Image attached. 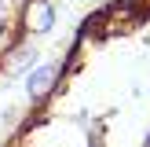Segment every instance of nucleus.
Returning <instances> with one entry per match:
<instances>
[{
	"instance_id": "1",
	"label": "nucleus",
	"mask_w": 150,
	"mask_h": 147,
	"mask_svg": "<svg viewBox=\"0 0 150 147\" xmlns=\"http://www.w3.org/2000/svg\"><path fill=\"white\" fill-rule=\"evenodd\" d=\"M59 81H62V63H51V59H40V63H37L33 70L26 74V99L33 103V107L48 103L51 96H55Z\"/></svg>"
},
{
	"instance_id": "3",
	"label": "nucleus",
	"mask_w": 150,
	"mask_h": 147,
	"mask_svg": "<svg viewBox=\"0 0 150 147\" xmlns=\"http://www.w3.org/2000/svg\"><path fill=\"white\" fill-rule=\"evenodd\" d=\"M37 63H40V48L37 44H26V41H15L4 51V59H0V70H4V77H22Z\"/></svg>"
},
{
	"instance_id": "2",
	"label": "nucleus",
	"mask_w": 150,
	"mask_h": 147,
	"mask_svg": "<svg viewBox=\"0 0 150 147\" xmlns=\"http://www.w3.org/2000/svg\"><path fill=\"white\" fill-rule=\"evenodd\" d=\"M18 26H22V33H29V37L51 33V29H55V0H26Z\"/></svg>"
}]
</instances>
